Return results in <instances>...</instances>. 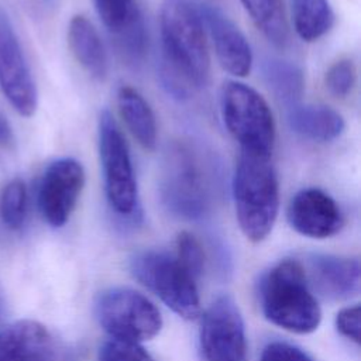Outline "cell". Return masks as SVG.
I'll use <instances>...</instances> for the list:
<instances>
[{
	"label": "cell",
	"mask_w": 361,
	"mask_h": 361,
	"mask_svg": "<svg viewBox=\"0 0 361 361\" xmlns=\"http://www.w3.org/2000/svg\"><path fill=\"white\" fill-rule=\"evenodd\" d=\"M159 32L162 85L172 97L188 99L210 78V52L199 8L188 0H165Z\"/></svg>",
	"instance_id": "obj_1"
},
{
	"label": "cell",
	"mask_w": 361,
	"mask_h": 361,
	"mask_svg": "<svg viewBox=\"0 0 361 361\" xmlns=\"http://www.w3.org/2000/svg\"><path fill=\"white\" fill-rule=\"evenodd\" d=\"M221 189V169L213 151L192 138L172 141L162 159L159 193L176 216L200 219L207 214Z\"/></svg>",
	"instance_id": "obj_2"
},
{
	"label": "cell",
	"mask_w": 361,
	"mask_h": 361,
	"mask_svg": "<svg viewBox=\"0 0 361 361\" xmlns=\"http://www.w3.org/2000/svg\"><path fill=\"white\" fill-rule=\"evenodd\" d=\"M259 299L264 316L283 330L307 334L320 324V306L305 268L296 259H283L267 272L261 282Z\"/></svg>",
	"instance_id": "obj_3"
},
{
	"label": "cell",
	"mask_w": 361,
	"mask_h": 361,
	"mask_svg": "<svg viewBox=\"0 0 361 361\" xmlns=\"http://www.w3.org/2000/svg\"><path fill=\"white\" fill-rule=\"evenodd\" d=\"M240 154L233 175V200L243 234L259 243L272 231L279 210V183L269 162Z\"/></svg>",
	"instance_id": "obj_4"
},
{
	"label": "cell",
	"mask_w": 361,
	"mask_h": 361,
	"mask_svg": "<svg viewBox=\"0 0 361 361\" xmlns=\"http://www.w3.org/2000/svg\"><path fill=\"white\" fill-rule=\"evenodd\" d=\"M220 111L241 154L271 159L276 140L275 120L267 100L255 89L238 80L224 82Z\"/></svg>",
	"instance_id": "obj_5"
},
{
	"label": "cell",
	"mask_w": 361,
	"mask_h": 361,
	"mask_svg": "<svg viewBox=\"0 0 361 361\" xmlns=\"http://www.w3.org/2000/svg\"><path fill=\"white\" fill-rule=\"evenodd\" d=\"M97 144L109 206L116 214L133 219L140 210L137 179L128 144L109 110L99 114Z\"/></svg>",
	"instance_id": "obj_6"
},
{
	"label": "cell",
	"mask_w": 361,
	"mask_h": 361,
	"mask_svg": "<svg viewBox=\"0 0 361 361\" xmlns=\"http://www.w3.org/2000/svg\"><path fill=\"white\" fill-rule=\"evenodd\" d=\"M133 275L178 316L193 320L200 314L196 279L164 251H142L131 259Z\"/></svg>",
	"instance_id": "obj_7"
},
{
	"label": "cell",
	"mask_w": 361,
	"mask_h": 361,
	"mask_svg": "<svg viewBox=\"0 0 361 361\" xmlns=\"http://www.w3.org/2000/svg\"><path fill=\"white\" fill-rule=\"evenodd\" d=\"M99 324L111 338L142 343L155 337L162 327V317L155 305L130 288H109L94 303Z\"/></svg>",
	"instance_id": "obj_8"
},
{
	"label": "cell",
	"mask_w": 361,
	"mask_h": 361,
	"mask_svg": "<svg viewBox=\"0 0 361 361\" xmlns=\"http://www.w3.org/2000/svg\"><path fill=\"white\" fill-rule=\"evenodd\" d=\"M200 348L206 361H245L244 320L234 299L224 295L202 316Z\"/></svg>",
	"instance_id": "obj_9"
},
{
	"label": "cell",
	"mask_w": 361,
	"mask_h": 361,
	"mask_svg": "<svg viewBox=\"0 0 361 361\" xmlns=\"http://www.w3.org/2000/svg\"><path fill=\"white\" fill-rule=\"evenodd\" d=\"M0 90L20 116L31 117L35 113L38 104L37 86L11 21L1 8Z\"/></svg>",
	"instance_id": "obj_10"
},
{
	"label": "cell",
	"mask_w": 361,
	"mask_h": 361,
	"mask_svg": "<svg viewBox=\"0 0 361 361\" xmlns=\"http://www.w3.org/2000/svg\"><path fill=\"white\" fill-rule=\"evenodd\" d=\"M85 179V169L75 158H59L45 168L38 189V204L49 226L62 227L68 223Z\"/></svg>",
	"instance_id": "obj_11"
},
{
	"label": "cell",
	"mask_w": 361,
	"mask_h": 361,
	"mask_svg": "<svg viewBox=\"0 0 361 361\" xmlns=\"http://www.w3.org/2000/svg\"><path fill=\"white\" fill-rule=\"evenodd\" d=\"M286 216L296 233L310 238H329L336 235L344 226L338 204L319 188L299 190L290 199Z\"/></svg>",
	"instance_id": "obj_12"
},
{
	"label": "cell",
	"mask_w": 361,
	"mask_h": 361,
	"mask_svg": "<svg viewBox=\"0 0 361 361\" xmlns=\"http://www.w3.org/2000/svg\"><path fill=\"white\" fill-rule=\"evenodd\" d=\"M199 13L221 68L237 78L250 75L252 68V51L243 31L214 6L202 4Z\"/></svg>",
	"instance_id": "obj_13"
},
{
	"label": "cell",
	"mask_w": 361,
	"mask_h": 361,
	"mask_svg": "<svg viewBox=\"0 0 361 361\" xmlns=\"http://www.w3.org/2000/svg\"><path fill=\"white\" fill-rule=\"evenodd\" d=\"M307 282L330 300H344L360 292V262L353 258L316 254L309 258Z\"/></svg>",
	"instance_id": "obj_14"
},
{
	"label": "cell",
	"mask_w": 361,
	"mask_h": 361,
	"mask_svg": "<svg viewBox=\"0 0 361 361\" xmlns=\"http://www.w3.org/2000/svg\"><path fill=\"white\" fill-rule=\"evenodd\" d=\"M52 334L35 320H18L0 330V361H56Z\"/></svg>",
	"instance_id": "obj_15"
},
{
	"label": "cell",
	"mask_w": 361,
	"mask_h": 361,
	"mask_svg": "<svg viewBox=\"0 0 361 361\" xmlns=\"http://www.w3.org/2000/svg\"><path fill=\"white\" fill-rule=\"evenodd\" d=\"M288 124L295 134L314 142H330L340 137L345 127L343 116L334 109L302 103L289 106Z\"/></svg>",
	"instance_id": "obj_16"
},
{
	"label": "cell",
	"mask_w": 361,
	"mask_h": 361,
	"mask_svg": "<svg viewBox=\"0 0 361 361\" xmlns=\"http://www.w3.org/2000/svg\"><path fill=\"white\" fill-rule=\"evenodd\" d=\"M68 45L78 63L96 80L107 75V54L94 25L82 14L71 18L68 25Z\"/></svg>",
	"instance_id": "obj_17"
},
{
	"label": "cell",
	"mask_w": 361,
	"mask_h": 361,
	"mask_svg": "<svg viewBox=\"0 0 361 361\" xmlns=\"http://www.w3.org/2000/svg\"><path fill=\"white\" fill-rule=\"evenodd\" d=\"M118 113L133 138L147 151L157 145V120L149 103L134 87L123 85L117 90Z\"/></svg>",
	"instance_id": "obj_18"
},
{
	"label": "cell",
	"mask_w": 361,
	"mask_h": 361,
	"mask_svg": "<svg viewBox=\"0 0 361 361\" xmlns=\"http://www.w3.org/2000/svg\"><path fill=\"white\" fill-rule=\"evenodd\" d=\"M262 78L274 96L288 107L300 103L305 90V75L296 63L268 58L262 62Z\"/></svg>",
	"instance_id": "obj_19"
},
{
	"label": "cell",
	"mask_w": 361,
	"mask_h": 361,
	"mask_svg": "<svg viewBox=\"0 0 361 361\" xmlns=\"http://www.w3.org/2000/svg\"><path fill=\"white\" fill-rule=\"evenodd\" d=\"M261 34L275 47L283 48L289 39V24L283 0H240Z\"/></svg>",
	"instance_id": "obj_20"
},
{
	"label": "cell",
	"mask_w": 361,
	"mask_h": 361,
	"mask_svg": "<svg viewBox=\"0 0 361 361\" xmlns=\"http://www.w3.org/2000/svg\"><path fill=\"white\" fill-rule=\"evenodd\" d=\"M292 21L296 34L313 42L331 30L334 13L329 0H292Z\"/></svg>",
	"instance_id": "obj_21"
},
{
	"label": "cell",
	"mask_w": 361,
	"mask_h": 361,
	"mask_svg": "<svg viewBox=\"0 0 361 361\" xmlns=\"http://www.w3.org/2000/svg\"><path fill=\"white\" fill-rule=\"evenodd\" d=\"M104 27L111 37L144 24L137 0H93Z\"/></svg>",
	"instance_id": "obj_22"
},
{
	"label": "cell",
	"mask_w": 361,
	"mask_h": 361,
	"mask_svg": "<svg viewBox=\"0 0 361 361\" xmlns=\"http://www.w3.org/2000/svg\"><path fill=\"white\" fill-rule=\"evenodd\" d=\"M27 214V186L21 178L8 180L0 193V217L10 230L23 227Z\"/></svg>",
	"instance_id": "obj_23"
},
{
	"label": "cell",
	"mask_w": 361,
	"mask_h": 361,
	"mask_svg": "<svg viewBox=\"0 0 361 361\" xmlns=\"http://www.w3.org/2000/svg\"><path fill=\"white\" fill-rule=\"evenodd\" d=\"M175 258L178 262L197 279L204 268V251L200 241L190 233L182 231L176 237Z\"/></svg>",
	"instance_id": "obj_24"
},
{
	"label": "cell",
	"mask_w": 361,
	"mask_h": 361,
	"mask_svg": "<svg viewBox=\"0 0 361 361\" xmlns=\"http://www.w3.org/2000/svg\"><path fill=\"white\" fill-rule=\"evenodd\" d=\"M357 82V69L350 58H340L330 65L326 72L324 83L327 90L338 99L347 97Z\"/></svg>",
	"instance_id": "obj_25"
},
{
	"label": "cell",
	"mask_w": 361,
	"mask_h": 361,
	"mask_svg": "<svg viewBox=\"0 0 361 361\" xmlns=\"http://www.w3.org/2000/svg\"><path fill=\"white\" fill-rule=\"evenodd\" d=\"M99 361H154L140 343L111 338L99 348Z\"/></svg>",
	"instance_id": "obj_26"
},
{
	"label": "cell",
	"mask_w": 361,
	"mask_h": 361,
	"mask_svg": "<svg viewBox=\"0 0 361 361\" xmlns=\"http://www.w3.org/2000/svg\"><path fill=\"white\" fill-rule=\"evenodd\" d=\"M360 306H348L341 309L336 316V327L341 336L348 340L360 344V331H361V319H360Z\"/></svg>",
	"instance_id": "obj_27"
},
{
	"label": "cell",
	"mask_w": 361,
	"mask_h": 361,
	"mask_svg": "<svg viewBox=\"0 0 361 361\" xmlns=\"http://www.w3.org/2000/svg\"><path fill=\"white\" fill-rule=\"evenodd\" d=\"M261 361H312V360L306 353H303L300 348L292 344L274 341L264 348L261 354Z\"/></svg>",
	"instance_id": "obj_28"
},
{
	"label": "cell",
	"mask_w": 361,
	"mask_h": 361,
	"mask_svg": "<svg viewBox=\"0 0 361 361\" xmlns=\"http://www.w3.org/2000/svg\"><path fill=\"white\" fill-rule=\"evenodd\" d=\"M16 144V137L10 121L0 114V147L4 149H11Z\"/></svg>",
	"instance_id": "obj_29"
}]
</instances>
